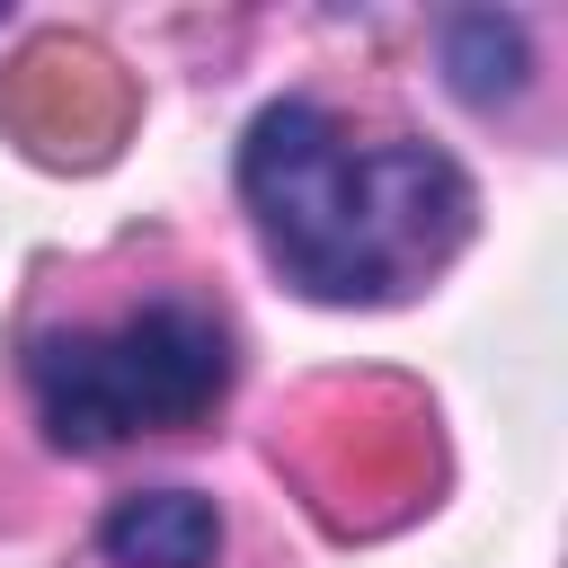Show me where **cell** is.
I'll use <instances>...</instances> for the list:
<instances>
[{"label":"cell","mask_w":568,"mask_h":568,"mask_svg":"<svg viewBox=\"0 0 568 568\" xmlns=\"http://www.w3.org/2000/svg\"><path fill=\"white\" fill-rule=\"evenodd\" d=\"M240 204L266 266L337 311L408 302L462 257L479 222V186L453 151L408 133H355L320 98H275L248 115Z\"/></svg>","instance_id":"obj_1"},{"label":"cell","mask_w":568,"mask_h":568,"mask_svg":"<svg viewBox=\"0 0 568 568\" xmlns=\"http://www.w3.org/2000/svg\"><path fill=\"white\" fill-rule=\"evenodd\" d=\"M18 382H27L44 444L89 462V453H115V444H142V435L204 426L240 382V337L213 302L151 293L115 320L36 328L18 346Z\"/></svg>","instance_id":"obj_2"},{"label":"cell","mask_w":568,"mask_h":568,"mask_svg":"<svg viewBox=\"0 0 568 568\" xmlns=\"http://www.w3.org/2000/svg\"><path fill=\"white\" fill-rule=\"evenodd\" d=\"M98 550L115 568H213L222 559V506L204 488H124L98 515Z\"/></svg>","instance_id":"obj_3"},{"label":"cell","mask_w":568,"mask_h":568,"mask_svg":"<svg viewBox=\"0 0 568 568\" xmlns=\"http://www.w3.org/2000/svg\"><path fill=\"white\" fill-rule=\"evenodd\" d=\"M444 80H453L462 106H506V98L532 80L524 18H497V9H462V18H444Z\"/></svg>","instance_id":"obj_4"}]
</instances>
